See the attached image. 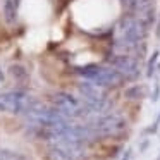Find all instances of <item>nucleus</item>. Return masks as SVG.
<instances>
[{
    "instance_id": "1",
    "label": "nucleus",
    "mask_w": 160,
    "mask_h": 160,
    "mask_svg": "<svg viewBox=\"0 0 160 160\" xmlns=\"http://www.w3.org/2000/svg\"><path fill=\"white\" fill-rule=\"evenodd\" d=\"M124 35H126V40H129V42H136V40L141 36V26H139L136 21H128L126 29H124Z\"/></svg>"
}]
</instances>
